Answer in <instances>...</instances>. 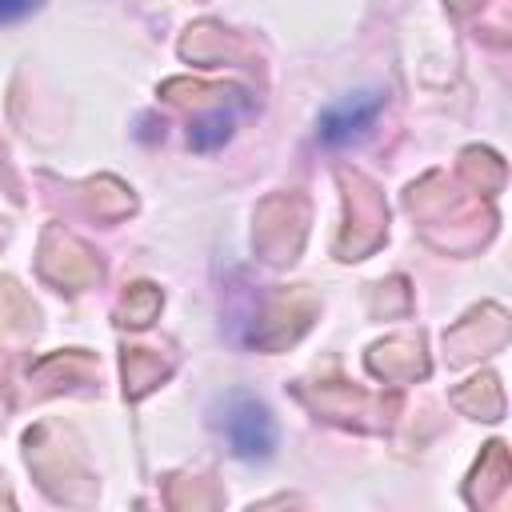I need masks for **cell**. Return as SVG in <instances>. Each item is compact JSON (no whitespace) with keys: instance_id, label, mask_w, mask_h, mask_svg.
Returning a JSON list of instances; mask_svg holds the SVG:
<instances>
[{"instance_id":"1","label":"cell","mask_w":512,"mask_h":512,"mask_svg":"<svg viewBox=\"0 0 512 512\" xmlns=\"http://www.w3.org/2000/svg\"><path fill=\"white\" fill-rule=\"evenodd\" d=\"M224 436L240 460H268L276 448V424L268 408L252 396H228L224 404Z\"/></svg>"},{"instance_id":"2","label":"cell","mask_w":512,"mask_h":512,"mask_svg":"<svg viewBox=\"0 0 512 512\" xmlns=\"http://www.w3.org/2000/svg\"><path fill=\"white\" fill-rule=\"evenodd\" d=\"M380 108H384V92H356V96L328 104L320 116V140L324 144H352V140L368 136Z\"/></svg>"},{"instance_id":"3","label":"cell","mask_w":512,"mask_h":512,"mask_svg":"<svg viewBox=\"0 0 512 512\" xmlns=\"http://www.w3.org/2000/svg\"><path fill=\"white\" fill-rule=\"evenodd\" d=\"M228 128H232V116L216 112V116H208L200 128H192V144H196V148H212V144L228 140Z\"/></svg>"},{"instance_id":"4","label":"cell","mask_w":512,"mask_h":512,"mask_svg":"<svg viewBox=\"0 0 512 512\" xmlns=\"http://www.w3.org/2000/svg\"><path fill=\"white\" fill-rule=\"evenodd\" d=\"M36 8H40V0H0V24H12Z\"/></svg>"}]
</instances>
